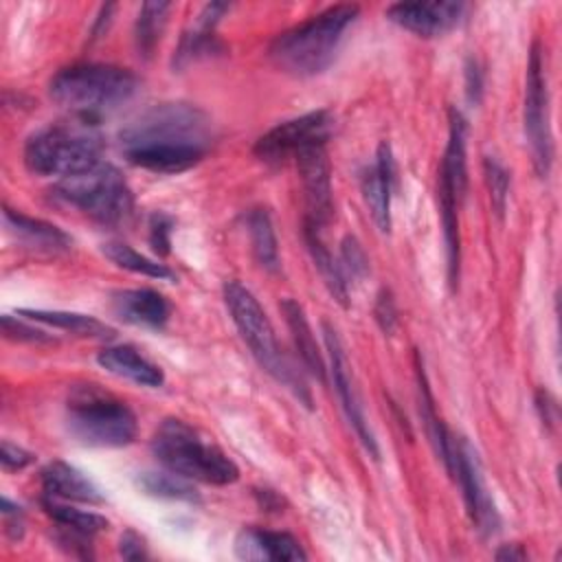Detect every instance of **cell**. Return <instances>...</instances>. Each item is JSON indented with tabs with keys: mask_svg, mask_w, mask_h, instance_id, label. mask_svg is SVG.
I'll return each mask as SVG.
<instances>
[{
	"mask_svg": "<svg viewBox=\"0 0 562 562\" xmlns=\"http://www.w3.org/2000/svg\"><path fill=\"white\" fill-rule=\"evenodd\" d=\"M2 520H4V531L11 540H20L24 536V512L20 505L11 503L7 496L0 503Z\"/></svg>",
	"mask_w": 562,
	"mask_h": 562,
	"instance_id": "cell-38",
	"label": "cell"
},
{
	"mask_svg": "<svg viewBox=\"0 0 562 562\" xmlns=\"http://www.w3.org/2000/svg\"><path fill=\"white\" fill-rule=\"evenodd\" d=\"M373 314H375V321H378V325L382 327V331H384V334H393V329H395V325H397V310H395V301H393V296H391L389 290H382V292L378 294Z\"/></svg>",
	"mask_w": 562,
	"mask_h": 562,
	"instance_id": "cell-37",
	"label": "cell"
},
{
	"mask_svg": "<svg viewBox=\"0 0 562 562\" xmlns=\"http://www.w3.org/2000/svg\"><path fill=\"white\" fill-rule=\"evenodd\" d=\"M299 176L305 193V224L323 231V226L334 215V198H331V173L325 145H314L303 149L296 158Z\"/></svg>",
	"mask_w": 562,
	"mask_h": 562,
	"instance_id": "cell-13",
	"label": "cell"
},
{
	"mask_svg": "<svg viewBox=\"0 0 562 562\" xmlns=\"http://www.w3.org/2000/svg\"><path fill=\"white\" fill-rule=\"evenodd\" d=\"M171 231L173 220L167 213H154L149 217V246L156 255L165 257L171 250Z\"/></svg>",
	"mask_w": 562,
	"mask_h": 562,
	"instance_id": "cell-34",
	"label": "cell"
},
{
	"mask_svg": "<svg viewBox=\"0 0 562 562\" xmlns=\"http://www.w3.org/2000/svg\"><path fill=\"white\" fill-rule=\"evenodd\" d=\"M101 250L112 263H116L123 270H130L134 274H143L149 279H158V281H176V272L169 266L136 252L132 246L123 241H108L103 244Z\"/></svg>",
	"mask_w": 562,
	"mask_h": 562,
	"instance_id": "cell-31",
	"label": "cell"
},
{
	"mask_svg": "<svg viewBox=\"0 0 562 562\" xmlns=\"http://www.w3.org/2000/svg\"><path fill=\"white\" fill-rule=\"evenodd\" d=\"M303 237H305L310 257H312V261H314V268L318 270V274H321L325 288L329 290V294H331L342 307H347V305H349L347 277L342 274V268H340V263L334 259V255L329 252V248L323 244L321 231L303 222Z\"/></svg>",
	"mask_w": 562,
	"mask_h": 562,
	"instance_id": "cell-25",
	"label": "cell"
},
{
	"mask_svg": "<svg viewBox=\"0 0 562 562\" xmlns=\"http://www.w3.org/2000/svg\"><path fill=\"white\" fill-rule=\"evenodd\" d=\"M448 125V145L439 165V182L448 184L459 200H463L468 189V165H465V119L459 110H450Z\"/></svg>",
	"mask_w": 562,
	"mask_h": 562,
	"instance_id": "cell-23",
	"label": "cell"
},
{
	"mask_svg": "<svg viewBox=\"0 0 562 562\" xmlns=\"http://www.w3.org/2000/svg\"><path fill=\"white\" fill-rule=\"evenodd\" d=\"M213 140L204 110L191 103H158L121 132L125 158L154 173H180L198 165Z\"/></svg>",
	"mask_w": 562,
	"mask_h": 562,
	"instance_id": "cell-1",
	"label": "cell"
},
{
	"mask_svg": "<svg viewBox=\"0 0 562 562\" xmlns=\"http://www.w3.org/2000/svg\"><path fill=\"white\" fill-rule=\"evenodd\" d=\"M53 195L101 224H119L127 220L134 206L132 189L121 171L108 162H99L70 178H61L55 184Z\"/></svg>",
	"mask_w": 562,
	"mask_h": 562,
	"instance_id": "cell-8",
	"label": "cell"
},
{
	"mask_svg": "<svg viewBox=\"0 0 562 562\" xmlns=\"http://www.w3.org/2000/svg\"><path fill=\"white\" fill-rule=\"evenodd\" d=\"M228 7L231 4H226V2H211L200 11L195 29L184 33V37L180 40L173 64L182 66V64H189V61H195L200 57H209V55L222 50V44L215 40V26H217L220 18L228 11Z\"/></svg>",
	"mask_w": 562,
	"mask_h": 562,
	"instance_id": "cell-22",
	"label": "cell"
},
{
	"mask_svg": "<svg viewBox=\"0 0 562 562\" xmlns=\"http://www.w3.org/2000/svg\"><path fill=\"white\" fill-rule=\"evenodd\" d=\"M358 4H334L279 33L270 46L272 64L292 77L321 75L334 61L347 29L358 20Z\"/></svg>",
	"mask_w": 562,
	"mask_h": 562,
	"instance_id": "cell-2",
	"label": "cell"
},
{
	"mask_svg": "<svg viewBox=\"0 0 562 562\" xmlns=\"http://www.w3.org/2000/svg\"><path fill=\"white\" fill-rule=\"evenodd\" d=\"M483 169H485V180L490 187L492 206H494L496 215L503 217V213L507 209V198H509V171L494 156H485Z\"/></svg>",
	"mask_w": 562,
	"mask_h": 562,
	"instance_id": "cell-32",
	"label": "cell"
},
{
	"mask_svg": "<svg viewBox=\"0 0 562 562\" xmlns=\"http://www.w3.org/2000/svg\"><path fill=\"white\" fill-rule=\"evenodd\" d=\"M246 231L250 237V248L257 259V263L268 270L277 272L279 270V246H277V235L272 228V220L266 209H252L246 215Z\"/></svg>",
	"mask_w": 562,
	"mask_h": 562,
	"instance_id": "cell-28",
	"label": "cell"
},
{
	"mask_svg": "<svg viewBox=\"0 0 562 562\" xmlns=\"http://www.w3.org/2000/svg\"><path fill=\"white\" fill-rule=\"evenodd\" d=\"M281 312L285 316V323H288V329L292 334V340H294V347L299 351V358L303 362V367L314 375L318 378L321 382L327 380V362L316 345V338H314V331L310 327V321L303 312V307L294 301V299H283L281 301Z\"/></svg>",
	"mask_w": 562,
	"mask_h": 562,
	"instance_id": "cell-24",
	"label": "cell"
},
{
	"mask_svg": "<svg viewBox=\"0 0 562 562\" xmlns=\"http://www.w3.org/2000/svg\"><path fill=\"white\" fill-rule=\"evenodd\" d=\"M2 217H4L7 228L18 237V241H22L24 246H29L33 250L55 255V252H64L70 248L72 239L59 226H55L50 222L24 215L9 206H4Z\"/></svg>",
	"mask_w": 562,
	"mask_h": 562,
	"instance_id": "cell-20",
	"label": "cell"
},
{
	"mask_svg": "<svg viewBox=\"0 0 562 562\" xmlns=\"http://www.w3.org/2000/svg\"><path fill=\"white\" fill-rule=\"evenodd\" d=\"M171 11V2H145L138 11L136 24H134V44L140 57L149 59L162 37V31L167 26V15Z\"/></svg>",
	"mask_w": 562,
	"mask_h": 562,
	"instance_id": "cell-29",
	"label": "cell"
},
{
	"mask_svg": "<svg viewBox=\"0 0 562 562\" xmlns=\"http://www.w3.org/2000/svg\"><path fill=\"white\" fill-rule=\"evenodd\" d=\"M465 94L470 103H479L483 94V72L474 57H470L465 64Z\"/></svg>",
	"mask_w": 562,
	"mask_h": 562,
	"instance_id": "cell-40",
	"label": "cell"
},
{
	"mask_svg": "<svg viewBox=\"0 0 562 562\" xmlns=\"http://www.w3.org/2000/svg\"><path fill=\"white\" fill-rule=\"evenodd\" d=\"M224 303L239 336L248 345L259 367L266 373H270L277 382H281L285 389H290L305 406H312V397L301 373L281 351L274 336V327L263 307L259 305V301L255 299V294L244 283L233 279L224 283Z\"/></svg>",
	"mask_w": 562,
	"mask_h": 562,
	"instance_id": "cell-4",
	"label": "cell"
},
{
	"mask_svg": "<svg viewBox=\"0 0 562 562\" xmlns=\"http://www.w3.org/2000/svg\"><path fill=\"white\" fill-rule=\"evenodd\" d=\"M20 316H26L29 321H37L42 325L83 336V338H110L114 331L101 323L94 316L77 314V312H64V310H20Z\"/></svg>",
	"mask_w": 562,
	"mask_h": 562,
	"instance_id": "cell-26",
	"label": "cell"
},
{
	"mask_svg": "<svg viewBox=\"0 0 562 562\" xmlns=\"http://www.w3.org/2000/svg\"><path fill=\"white\" fill-rule=\"evenodd\" d=\"M138 77L112 64H72L53 75L48 94L55 103L90 121L127 103L138 92Z\"/></svg>",
	"mask_w": 562,
	"mask_h": 562,
	"instance_id": "cell-3",
	"label": "cell"
},
{
	"mask_svg": "<svg viewBox=\"0 0 562 562\" xmlns=\"http://www.w3.org/2000/svg\"><path fill=\"white\" fill-rule=\"evenodd\" d=\"M136 485L156 498L167 501H184V503H198L200 494L193 487V483L171 470H158V472H140L136 476Z\"/></svg>",
	"mask_w": 562,
	"mask_h": 562,
	"instance_id": "cell-30",
	"label": "cell"
},
{
	"mask_svg": "<svg viewBox=\"0 0 562 562\" xmlns=\"http://www.w3.org/2000/svg\"><path fill=\"white\" fill-rule=\"evenodd\" d=\"M97 362L108 373L130 380L138 386L158 389L165 382V373L158 364L147 360L138 349L132 345H112L97 353Z\"/></svg>",
	"mask_w": 562,
	"mask_h": 562,
	"instance_id": "cell-19",
	"label": "cell"
},
{
	"mask_svg": "<svg viewBox=\"0 0 562 562\" xmlns=\"http://www.w3.org/2000/svg\"><path fill=\"white\" fill-rule=\"evenodd\" d=\"M496 560H509V562H520V560H527V551L520 547V544H503L496 553H494Z\"/></svg>",
	"mask_w": 562,
	"mask_h": 562,
	"instance_id": "cell-42",
	"label": "cell"
},
{
	"mask_svg": "<svg viewBox=\"0 0 562 562\" xmlns=\"http://www.w3.org/2000/svg\"><path fill=\"white\" fill-rule=\"evenodd\" d=\"M70 435L94 448H121L136 439V415L114 395L97 384L72 389L66 404Z\"/></svg>",
	"mask_w": 562,
	"mask_h": 562,
	"instance_id": "cell-6",
	"label": "cell"
},
{
	"mask_svg": "<svg viewBox=\"0 0 562 562\" xmlns=\"http://www.w3.org/2000/svg\"><path fill=\"white\" fill-rule=\"evenodd\" d=\"M340 268H342V274H351L353 279H362L367 277L369 272V259H367V252L362 250L360 241L351 235H347L340 244Z\"/></svg>",
	"mask_w": 562,
	"mask_h": 562,
	"instance_id": "cell-33",
	"label": "cell"
},
{
	"mask_svg": "<svg viewBox=\"0 0 562 562\" xmlns=\"http://www.w3.org/2000/svg\"><path fill=\"white\" fill-rule=\"evenodd\" d=\"M415 373H417V393H419V417H422V424L426 428V435H428L437 457L443 461L448 474L452 476L457 437L446 428V424L441 422V417L435 411V400H432V393H430L428 378H426V371H424L419 353L415 356Z\"/></svg>",
	"mask_w": 562,
	"mask_h": 562,
	"instance_id": "cell-21",
	"label": "cell"
},
{
	"mask_svg": "<svg viewBox=\"0 0 562 562\" xmlns=\"http://www.w3.org/2000/svg\"><path fill=\"white\" fill-rule=\"evenodd\" d=\"M235 553L241 560H307V553L294 536L261 527H244L235 538Z\"/></svg>",
	"mask_w": 562,
	"mask_h": 562,
	"instance_id": "cell-16",
	"label": "cell"
},
{
	"mask_svg": "<svg viewBox=\"0 0 562 562\" xmlns=\"http://www.w3.org/2000/svg\"><path fill=\"white\" fill-rule=\"evenodd\" d=\"M42 490L44 496L66 503H86V505H101L105 498L101 490L75 465L64 461H50L42 470Z\"/></svg>",
	"mask_w": 562,
	"mask_h": 562,
	"instance_id": "cell-18",
	"label": "cell"
},
{
	"mask_svg": "<svg viewBox=\"0 0 562 562\" xmlns=\"http://www.w3.org/2000/svg\"><path fill=\"white\" fill-rule=\"evenodd\" d=\"M112 312L130 325L162 329L169 321V303L167 299L149 288L119 290L112 294Z\"/></svg>",
	"mask_w": 562,
	"mask_h": 562,
	"instance_id": "cell-17",
	"label": "cell"
},
{
	"mask_svg": "<svg viewBox=\"0 0 562 562\" xmlns=\"http://www.w3.org/2000/svg\"><path fill=\"white\" fill-rule=\"evenodd\" d=\"M42 507L53 518L57 529H66V531H72V533L94 538L97 533H101L110 527V520L105 516L70 507V505H66V501H55V498L44 496Z\"/></svg>",
	"mask_w": 562,
	"mask_h": 562,
	"instance_id": "cell-27",
	"label": "cell"
},
{
	"mask_svg": "<svg viewBox=\"0 0 562 562\" xmlns=\"http://www.w3.org/2000/svg\"><path fill=\"white\" fill-rule=\"evenodd\" d=\"M525 136L531 149V160L540 178H547L553 162V138L549 125V88H547V68L542 48L536 42L527 61V81H525Z\"/></svg>",
	"mask_w": 562,
	"mask_h": 562,
	"instance_id": "cell-9",
	"label": "cell"
},
{
	"mask_svg": "<svg viewBox=\"0 0 562 562\" xmlns=\"http://www.w3.org/2000/svg\"><path fill=\"white\" fill-rule=\"evenodd\" d=\"M33 461H35L33 452H29V450H24V448L7 441V439L0 443V463H2L4 470L18 472V470H24L26 465H31Z\"/></svg>",
	"mask_w": 562,
	"mask_h": 562,
	"instance_id": "cell-36",
	"label": "cell"
},
{
	"mask_svg": "<svg viewBox=\"0 0 562 562\" xmlns=\"http://www.w3.org/2000/svg\"><path fill=\"white\" fill-rule=\"evenodd\" d=\"M101 162V138L90 127L50 125L24 143V165L40 176L70 178Z\"/></svg>",
	"mask_w": 562,
	"mask_h": 562,
	"instance_id": "cell-7",
	"label": "cell"
},
{
	"mask_svg": "<svg viewBox=\"0 0 562 562\" xmlns=\"http://www.w3.org/2000/svg\"><path fill=\"white\" fill-rule=\"evenodd\" d=\"M395 187V162L389 143H380L375 162L362 176V195L375 226L382 233L391 228V193Z\"/></svg>",
	"mask_w": 562,
	"mask_h": 562,
	"instance_id": "cell-15",
	"label": "cell"
},
{
	"mask_svg": "<svg viewBox=\"0 0 562 562\" xmlns=\"http://www.w3.org/2000/svg\"><path fill=\"white\" fill-rule=\"evenodd\" d=\"M154 457L171 472L209 485H228L239 479L235 461L217 446L204 441L195 428L178 417L160 422L151 437Z\"/></svg>",
	"mask_w": 562,
	"mask_h": 562,
	"instance_id": "cell-5",
	"label": "cell"
},
{
	"mask_svg": "<svg viewBox=\"0 0 562 562\" xmlns=\"http://www.w3.org/2000/svg\"><path fill=\"white\" fill-rule=\"evenodd\" d=\"M536 404H538V411H540V417L544 424H555V413H558V406H555V400L547 393V391H538V397H536Z\"/></svg>",
	"mask_w": 562,
	"mask_h": 562,
	"instance_id": "cell-41",
	"label": "cell"
},
{
	"mask_svg": "<svg viewBox=\"0 0 562 562\" xmlns=\"http://www.w3.org/2000/svg\"><path fill=\"white\" fill-rule=\"evenodd\" d=\"M323 338H325V349H327V373L331 375V382H334V389L340 397V404H342V411L353 428V432L358 435L360 443L364 446V450L378 459L380 457V450H378V443H375V437L369 428V422H367V415H364V408H362V402H360V395H358V389L353 384V378H351V369H349V360H347V353H345V347L340 342V336L336 334V329L329 325V323H323Z\"/></svg>",
	"mask_w": 562,
	"mask_h": 562,
	"instance_id": "cell-11",
	"label": "cell"
},
{
	"mask_svg": "<svg viewBox=\"0 0 562 562\" xmlns=\"http://www.w3.org/2000/svg\"><path fill=\"white\" fill-rule=\"evenodd\" d=\"M465 13L463 2H397L386 9V18L419 37H439L454 29Z\"/></svg>",
	"mask_w": 562,
	"mask_h": 562,
	"instance_id": "cell-14",
	"label": "cell"
},
{
	"mask_svg": "<svg viewBox=\"0 0 562 562\" xmlns=\"http://www.w3.org/2000/svg\"><path fill=\"white\" fill-rule=\"evenodd\" d=\"M452 479L459 481V485H461L463 501H465V507H468L474 529L481 531L483 536L496 533L501 518H498L496 505L485 487L476 452L472 450V446L465 439H457Z\"/></svg>",
	"mask_w": 562,
	"mask_h": 562,
	"instance_id": "cell-12",
	"label": "cell"
},
{
	"mask_svg": "<svg viewBox=\"0 0 562 562\" xmlns=\"http://www.w3.org/2000/svg\"><path fill=\"white\" fill-rule=\"evenodd\" d=\"M119 553L125 560H145L147 558V544L140 538V533H136L134 529L123 531L121 540H119Z\"/></svg>",
	"mask_w": 562,
	"mask_h": 562,
	"instance_id": "cell-39",
	"label": "cell"
},
{
	"mask_svg": "<svg viewBox=\"0 0 562 562\" xmlns=\"http://www.w3.org/2000/svg\"><path fill=\"white\" fill-rule=\"evenodd\" d=\"M331 130L334 116L329 110L307 112L268 130L255 143V156L268 165H281L290 158H296L307 147L327 145Z\"/></svg>",
	"mask_w": 562,
	"mask_h": 562,
	"instance_id": "cell-10",
	"label": "cell"
},
{
	"mask_svg": "<svg viewBox=\"0 0 562 562\" xmlns=\"http://www.w3.org/2000/svg\"><path fill=\"white\" fill-rule=\"evenodd\" d=\"M2 331L9 340H15V342H55V338H50L46 331L42 329H35L31 325H26L24 321L20 318H11L9 314L2 316Z\"/></svg>",
	"mask_w": 562,
	"mask_h": 562,
	"instance_id": "cell-35",
	"label": "cell"
}]
</instances>
